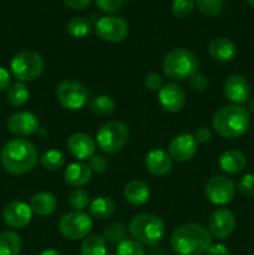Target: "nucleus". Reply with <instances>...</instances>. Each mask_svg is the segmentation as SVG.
<instances>
[{
    "instance_id": "obj_1",
    "label": "nucleus",
    "mask_w": 254,
    "mask_h": 255,
    "mask_svg": "<svg viewBox=\"0 0 254 255\" xmlns=\"http://www.w3.org/2000/svg\"><path fill=\"white\" fill-rule=\"evenodd\" d=\"M39 159L36 147L24 138L6 142L0 153L2 168L15 176H21L34 169Z\"/></svg>"
},
{
    "instance_id": "obj_2",
    "label": "nucleus",
    "mask_w": 254,
    "mask_h": 255,
    "mask_svg": "<svg viewBox=\"0 0 254 255\" xmlns=\"http://www.w3.org/2000/svg\"><path fill=\"white\" fill-rule=\"evenodd\" d=\"M212 246L208 229L201 224L187 223L174 229L171 236V247L178 255H202Z\"/></svg>"
},
{
    "instance_id": "obj_3",
    "label": "nucleus",
    "mask_w": 254,
    "mask_h": 255,
    "mask_svg": "<svg viewBox=\"0 0 254 255\" xmlns=\"http://www.w3.org/2000/svg\"><path fill=\"white\" fill-rule=\"evenodd\" d=\"M213 128L219 136L237 138L248 131L249 114L238 105H229L219 109L212 120Z\"/></svg>"
},
{
    "instance_id": "obj_4",
    "label": "nucleus",
    "mask_w": 254,
    "mask_h": 255,
    "mask_svg": "<svg viewBox=\"0 0 254 255\" xmlns=\"http://www.w3.org/2000/svg\"><path fill=\"white\" fill-rule=\"evenodd\" d=\"M198 57L191 50L174 49L164 56L162 61V71L168 79L183 81L194 75L198 69Z\"/></svg>"
},
{
    "instance_id": "obj_5",
    "label": "nucleus",
    "mask_w": 254,
    "mask_h": 255,
    "mask_svg": "<svg viewBox=\"0 0 254 255\" xmlns=\"http://www.w3.org/2000/svg\"><path fill=\"white\" fill-rule=\"evenodd\" d=\"M128 231L134 241L146 246L158 244L166 233L162 219L151 213H142L133 217L129 222Z\"/></svg>"
},
{
    "instance_id": "obj_6",
    "label": "nucleus",
    "mask_w": 254,
    "mask_h": 255,
    "mask_svg": "<svg viewBox=\"0 0 254 255\" xmlns=\"http://www.w3.org/2000/svg\"><path fill=\"white\" fill-rule=\"evenodd\" d=\"M12 76L20 82H30L39 79L44 71V60L34 50H22L10 62Z\"/></svg>"
},
{
    "instance_id": "obj_7",
    "label": "nucleus",
    "mask_w": 254,
    "mask_h": 255,
    "mask_svg": "<svg viewBox=\"0 0 254 255\" xmlns=\"http://www.w3.org/2000/svg\"><path fill=\"white\" fill-rule=\"evenodd\" d=\"M129 138V129L124 122L110 121L96 133V143L102 152L114 154L121 151Z\"/></svg>"
},
{
    "instance_id": "obj_8",
    "label": "nucleus",
    "mask_w": 254,
    "mask_h": 255,
    "mask_svg": "<svg viewBox=\"0 0 254 255\" xmlns=\"http://www.w3.org/2000/svg\"><path fill=\"white\" fill-rule=\"evenodd\" d=\"M94 222L84 211H74L65 214L59 222V231L64 238L69 241L85 239L91 232Z\"/></svg>"
},
{
    "instance_id": "obj_9",
    "label": "nucleus",
    "mask_w": 254,
    "mask_h": 255,
    "mask_svg": "<svg viewBox=\"0 0 254 255\" xmlns=\"http://www.w3.org/2000/svg\"><path fill=\"white\" fill-rule=\"evenodd\" d=\"M56 99L64 109L76 111L82 109L89 100L86 86L76 80H65L57 86Z\"/></svg>"
},
{
    "instance_id": "obj_10",
    "label": "nucleus",
    "mask_w": 254,
    "mask_h": 255,
    "mask_svg": "<svg viewBox=\"0 0 254 255\" xmlns=\"http://www.w3.org/2000/svg\"><path fill=\"white\" fill-rule=\"evenodd\" d=\"M97 36L107 42H120L128 35V24L120 16H104L95 24Z\"/></svg>"
},
{
    "instance_id": "obj_11",
    "label": "nucleus",
    "mask_w": 254,
    "mask_h": 255,
    "mask_svg": "<svg viewBox=\"0 0 254 255\" xmlns=\"http://www.w3.org/2000/svg\"><path fill=\"white\" fill-rule=\"evenodd\" d=\"M204 194L211 203L216 206H224L234 198L236 186L231 179L224 176L212 177L207 182Z\"/></svg>"
},
{
    "instance_id": "obj_12",
    "label": "nucleus",
    "mask_w": 254,
    "mask_h": 255,
    "mask_svg": "<svg viewBox=\"0 0 254 255\" xmlns=\"http://www.w3.org/2000/svg\"><path fill=\"white\" fill-rule=\"evenodd\" d=\"M236 228V217L232 211L227 208H219L213 212L209 218L208 232L211 237L217 239H227Z\"/></svg>"
},
{
    "instance_id": "obj_13",
    "label": "nucleus",
    "mask_w": 254,
    "mask_h": 255,
    "mask_svg": "<svg viewBox=\"0 0 254 255\" xmlns=\"http://www.w3.org/2000/svg\"><path fill=\"white\" fill-rule=\"evenodd\" d=\"M7 129L17 137L31 136L40 129L39 119L31 112H15L7 120Z\"/></svg>"
},
{
    "instance_id": "obj_14",
    "label": "nucleus",
    "mask_w": 254,
    "mask_h": 255,
    "mask_svg": "<svg viewBox=\"0 0 254 255\" xmlns=\"http://www.w3.org/2000/svg\"><path fill=\"white\" fill-rule=\"evenodd\" d=\"M2 218L10 228H25L32 218V209L25 202H10L9 204L5 206L4 211H2Z\"/></svg>"
},
{
    "instance_id": "obj_15",
    "label": "nucleus",
    "mask_w": 254,
    "mask_h": 255,
    "mask_svg": "<svg viewBox=\"0 0 254 255\" xmlns=\"http://www.w3.org/2000/svg\"><path fill=\"white\" fill-rule=\"evenodd\" d=\"M158 101L164 111L178 112L186 104V94L179 85L169 82L158 91Z\"/></svg>"
},
{
    "instance_id": "obj_16",
    "label": "nucleus",
    "mask_w": 254,
    "mask_h": 255,
    "mask_svg": "<svg viewBox=\"0 0 254 255\" xmlns=\"http://www.w3.org/2000/svg\"><path fill=\"white\" fill-rule=\"evenodd\" d=\"M67 149L77 159H89L96 152V142L90 134L76 132L67 138Z\"/></svg>"
},
{
    "instance_id": "obj_17",
    "label": "nucleus",
    "mask_w": 254,
    "mask_h": 255,
    "mask_svg": "<svg viewBox=\"0 0 254 255\" xmlns=\"http://www.w3.org/2000/svg\"><path fill=\"white\" fill-rule=\"evenodd\" d=\"M168 153L177 162H186L197 153V141L189 133L174 137L169 143Z\"/></svg>"
},
{
    "instance_id": "obj_18",
    "label": "nucleus",
    "mask_w": 254,
    "mask_h": 255,
    "mask_svg": "<svg viewBox=\"0 0 254 255\" xmlns=\"http://www.w3.org/2000/svg\"><path fill=\"white\" fill-rule=\"evenodd\" d=\"M224 95L233 104H243L251 96V85L241 75H232L224 84Z\"/></svg>"
},
{
    "instance_id": "obj_19",
    "label": "nucleus",
    "mask_w": 254,
    "mask_h": 255,
    "mask_svg": "<svg viewBox=\"0 0 254 255\" xmlns=\"http://www.w3.org/2000/svg\"><path fill=\"white\" fill-rule=\"evenodd\" d=\"M147 171L153 176H164L172 168V158L163 149H153L148 152L144 159Z\"/></svg>"
},
{
    "instance_id": "obj_20",
    "label": "nucleus",
    "mask_w": 254,
    "mask_h": 255,
    "mask_svg": "<svg viewBox=\"0 0 254 255\" xmlns=\"http://www.w3.org/2000/svg\"><path fill=\"white\" fill-rule=\"evenodd\" d=\"M92 178V171L89 164L76 162L67 166L64 172V181L74 188H80L89 183Z\"/></svg>"
},
{
    "instance_id": "obj_21",
    "label": "nucleus",
    "mask_w": 254,
    "mask_h": 255,
    "mask_svg": "<svg viewBox=\"0 0 254 255\" xmlns=\"http://www.w3.org/2000/svg\"><path fill=\"white\" fill-rule=\"evenodd\" d=\"M208 50L211 56L219 62L232 61L237 55L236 44L227 37H216L212 40Z\"/></svg>"
},
{
    "instance_id": "obj_22",
    "label": "nucleus",
    "mask_w": 254,
    "mask_h": 255,
    "mask_svg": "<svg viewBox=\"0 0 254 255\" xmlns=\"http://www.w3.org/2000/svg\"><path fill=\"white\" fill-rule=\"evenodd\" d=\"M219 167L222 171L229 174L241 173L246 169L247 158L241 151L236 149H229V151L223 152L219 157Z\"/></svg>"
},
{
    "instance_id": "obj_23",
    "label": "nucleus",
    "mask_w": 254,
    "mask_h": 255,
    "mask_svg": "<svg viewBox=\"0 0 254 255\" xmlns=\"http://www.w3.org/2000/svg\"><path fill=\"white\" fill-rule=\"evenodd\" d=\"M151 196L149 187L142 181H131L124 189V198L132 206H142L147 203Z\"/></svg>"
},
{
    "instance_id": "obj_24",
    "label": "nucleus",
    "mask_w": 254,
    "mask_h": 255,
    "mask_svg": "<svg viewBox=\"0 0 254 255\" xmlns=\"http://www.w3.org/2000/svg\"><path fill=\"white\" fill-rule=\"evenodd\" d=\"M57 201L56 197L50 192H39L35 194L30 202V207H31L32 212L40 217H46L54 213L56 209Z\"/></svg>"
},
{
    "instance_id": "obj_25",
    "label": "nucleus",
    "mask_w": 254,
    "mask_h": 255,
    "mask_svg": "<svg viewBox=\"0 0 254 255\" xmlns=\"http://www.w3.org/2000/svg\"><path fill=\"white\" fill-rule=\"evenodd\" d=\"M21 251V239L12 231L0 233V255H19Z\"/></svg>"
},
{
    "instance_id": "obj_26",
    "label": "nucleus",
    "mask_w": 254,
    "mask_h": 255,
    "mask_svg": "<svg viewBox=\"0 0 254 255\" xmlns=\"http://www.w3.org/2000/svg\"><path fill=\"white\" fill-rule=\"evenodd\" d=\"M90 213L94 218L106 219L115 212V203L109 197H97L90 203Z\"/></svg>"
},
{
    "instance_id": "obj_27",
    "label": "nucleus",
    "mask_w": 254,
    "mask_h": 255,
    "mask_svg": "<svg viewBox=\"0 0 254 255\" xmlns=\"http://www.w3.org/2000/svg\"><path fill=\"white\" fill-rule=\"evenodd\" d=\"M81 255H106L107 247L106 241L100 236H87L82 241L81 248H80Z\"/></svg>"
},
{
    "instance_id": "obj_28",
    "label": "nucleus",
    "mask_w": 254,
    "mask_h": 255,
    "mask_svg": "<svg viewBox=\"0 0 254 255\" xmlns=\"http://www.w3.org/2000/svg\"><path fill=\"white\" fill-rule=\"evenodd\" d=\"M89 106L90 110H91L95 115L105 117L110 116V115L115 111L116 105H115L114 100L110 96H107V95H99V96L94 97V99L90 101Z\"/></svg>"
},
{
    "instance_id": "obj_29",
    "label": "nucleus",
    "mask_w": 254,
    "mask_h": 255,
    "mask_svg": "<svg viewBox=\"0 0 254 255\" xmlns=\"http://www.w3.org/2000/svg\"><path fill=\"white\" fill-rule=\"evenodd\" d=\"M30 97V92L24 82H16L7 89L6 100L11 106L20 107L27 102Z\"/></svg>"
},
{
    "instance_id": "obj_30",
    "label": "nucleus",
    "mask_w": 254,
    "mask_h": 255,
    "mask_svg": "<svg viewBox=\"0 0 254 255\" xmlns=\"http://www.w3.org/2000/svg\"><path fill=\"white\" fill-rule=\"evenodd\" d=\"M91 22L90 20H87L86 17L76 16L72 17L66 25V30L72 37H76V39H81V37L87 36V35L91 32Z\"/></svg>"
},
{
    "instance_id": "obj_31",
    "label": "nucleus",
    "mask_w": 254,
    "mask_h": 255,
    "mask_svg": "<svg viewBox=\"0 0 254 255\" xmlns=\"http://www.w3.org/2000/svg\"><path fill=\"white\" fill-rule=\"evenodd\" d=\"M42 167L46 168L47 171H59L62 168L65 164V157L64 154L56 149H50V151L45 152L40 158Z\"/></svg>"
},
{
    "instance_id": "obj_32",
    "label": "nucleus",
    "mask_w": 254,
    "mask_h": 255,
    "mask_svg": "<svg viewBox=\"0 0 254 255\" xmlns=\"http://www.w3.org/2000/svg\"><path fill=\"white\" fill-rule=\"evenodd\" d=\"M199 11L207 16H217L223 11V0H194Z\"/></svg>"
},
{
    "instance_id": "obj_33",
    "label": "nucleus",
    "mask_w": 254,
    "mask_h": 255,
    "mask_svg": "<svg viewBox=\"0 0 254 255\" xmlns=\"http://www.w3.org/2000/svg\"><path fill=\"white\" fill-rule=\"evenodd\" d=\"M90 203V196L87 191L82 188H75L69 196V206L74 211H82Z\"/></svg>"
},
{
    "instance_id": "obj_34",
    "label": "nucleus",
    "mask_w": 254,
    "mask_h": 255,
    "mask_svg": "<svg viewBox=\"0 0 254 255\" xmlns=\"http://www.w3.org/2000/svg\"><path fill=\"white\" fill-rule=\"evenodd\" d=\"M116 255H146L143 246L137 241L125 239L117 246Z\"/></svg>"
},
{
    "instance_id": "obj_35",
    "label": "nucleus",
    "mask_w": 254,
    "mask_h": 255,
    "mask_svg": "<svg viewBox=\"0 0 254 255\" xmlns=\"http://www.w3.org/2000/svg\"><path fill=\"white\" fill-rule=\"evenodd\" d=\"M194 5H196L194 0H173L172 14L177 19H184L193 12Z\"/></svg>"
},
{
    "instance_id": "obj_36",
    "label": "nucleus",
    "mask_w": 254,
    "mask_h": 255,
    "mask_svg": "<svg viewBox=\"0 0 254 255\" xmlns=\"http://www.w3.org/2000/svg\"><path fill=\"white\" fill-rule=\"evenodd\" d=\"M237 188L243 196H254V174H246L242 177Z\"/></svg>"
},
{
    "instance_id": "obj_37",
    "label": "nucleus",
    "mask_w": 254,
    "mask_h": 255,
    "mask_svg": "<svg viewBox=\"0 0 254 255\" xmlns=\"http://www.w3.org/2000/svg\"><path fill=\"white\" fill-rule=\"evenodd\" d=\"M96 6L106 14H115L122 7V0H95Z\"/></svg>"
},
{
    "instance_id": "obj_38",
    "label": "nucleus",
    "mask_w": 254,
    "mask_h": 255,
    "mask_svg": "<svg viewBox=\"0 0 254 255\" xmlns=\"http://www.w3.org/2000/svg\"><path fill=\"white\" fill-rule=\"evenodd\" d=\"M125 227L120 223H114L109 227V228L105 231L104 237L102 238L106 241V239H110V241H120V239L124 238L125 236Z\"/></svg>"
},
{
    "instance_id": "obj_39",
    "label": "nucleus",
    "mask_w": 254,
    "mask_h": 255,
    "mask_svg": "<svg viewBox=\"0 0 254 255\" xmlns=\"http://www.w3.org/2000/svg\"><path fill=\"white\" fill-rule=\"evenodd\" d=\"M189 84H191V87L194 91L202 92L208 87V79L204 74L197 71L196 74L189 77Z\"/></svg>"
},
{
    "instance_id": "obj_40",
    "label": "nucleus",
    "mask_w": 254,
    "mask_h": 255,
    "mask_svg": "<svg viewBox=\"0 0 254 255\" xmlns=\"http://www.w3.org/2000/svg\"><path fill=\"white\" fill-rule=\"evenodd\" d=\"M144 85L151 91H159L161 87L163 86V80H162V77L158 74L151 72V74H148L144 77Z\"/></svg>"
},
{
    "instance_id": "obj_41",
    "label": "nucleus",
    "mask_w": 254,
    "mask_h": 255,
    "mask_svg": "<svg viewBox=\"0 0 254 255\" xmlns=\"http://www.w3.org/2000/svg\"><path fill=\"white\" fill-rule=\"evenodd\" d=\"M89 167L91 168L92 172L96 173H104L107 169V162L105 158L99 154H94L91 158H89Z\"/></svg>"
},
{
    "instance_id": "obj_42",
    "label": "nucleus",
    "mask_w": 254,
    "mask_h": 255,
    "mask_svg": "<svg viewBox=\"0 0 254 255\" xmlns=\"http://www.w3.org/2000/svg\"><path fill=\"white\" fill-rule=\"evenodd\" d=\"M193 137L197 142H199V143H207V142L211 141L212 131L208 127H199V128L196 129Z\"/></svg>"
},
{
    "instance_id": "obj_43",
    "label": "nucleus",
    "mask_w": 254,
    "mask_h": 255,
    "mask_svg": "<svg viewBox=\"0 0 254 255\" xmlns=\"http://www.w3.org/2000/svg\"><path fill=\"white\" fill-rule=\"evenodd\" d=\"M10 82H11V77H10L9 71L0 66V92L9 89Z\"/></svg>"
},
{
    "instance_id": "obj_44",
    "label": "nucleus",
    "mask_w": 254,
    "mask_h": 255,
    "mask_svg": "<svg viewBox=\"0 0 254 255\" xmlns=\"http://www.w3.org/2000/svg\"><path fill=\"white\" fill-rule=\"evenodd\" d=\"M206 255H232V253L223 244H214V246L209 247Z\"/></svg>"
},
{
    "instance_id": "obj_45",
    "label": "nucleus",
    "mask_w": 254,
    "mask_h": 255,
    "mask_svg": "<svg viewBox=\"0 0 254 255\" xmlns=\"http://www.w3.org/2000/svg\"><path fill=\"white\" fill-rule=\"evenodd\" d=\"M65 4L75 10H84L90 5L91 0H64Z\"/></svg>"
},
{
    "instance_id": "obj_46",
    "label": "nucleus",
    "mask_w": 254,
    "mask_h": 255,
    "mask_svg": "<svg viewBox=\"0 0 254 255\" xmlns=\"http://www.w3.org/2000/svg\"><path fill=\"white\" fill-rule=\"evenodd\" d=\"M40 255H62L60 252L55 251V249H46V251L41 252Z\"/></svg>"
},
{
    "instance_id": "obj_47",
    "label": "nucleus",
    "mask_w": 254,
    "mask_h": 255,
    "mask_svg": "<svg viewBox=\"0 0 254 255\" xmlns=\"http://www.w3.org/2000/svg\"><path fill=\"white\" fill-rule=\"evenodd\" d=\"M247 2H248V4L251 5V6L254 7V0H247Z\"/></svg>"
},
{
    "instance_id": "obj_48",
    "label": "nucleus",
    "mask_w": 254,
    "mask_h": 255,
    "mask_svg": "<svg viewBox=\"0 0 254 255\" xmlns=\"http://www.w3.org/2000/svg\"><path fill=\"white\" fill-rule=\"evenodd\" d=\"M122 1H132V0H122Z\"/></svg>"
},
{
    "instance_id": "obj_49",
    "label": "nucleus",
    "mask_w": 254,
    "mask_h": 255,
    "mask_svg": "<svg viewBox=\"0 0 254 255\" xmlns=\"http://www.w3.org/2000/svg\"><path fill=\"white\" fill-rule=\"evenodd\" d=\"M251 255H254V252H253V253H252V254H251Z\"/></svg>"
}]
</instances>
